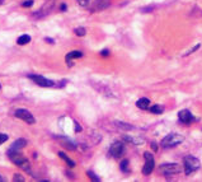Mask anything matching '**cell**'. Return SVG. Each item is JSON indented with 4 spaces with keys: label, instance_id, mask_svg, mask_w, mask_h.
<instances>
[{
    "label": "cell",
    "instance_id": "1",
    "mask_svg": "<svg viewBox=\"0 0 202 182\" xmlns=\"http://www.w3.org/2000/svg\"><path fill=\"white\" fill-rule=\"evenodd\" d=\"M8 157H9V159L12 160L14 164H17L18 167H20L24 171H27V172H31L29 162L18 150H10V149H9V150H8Z\"/></svg>",
    "mask_w": 202,
    "mask_h": 182
},
{
    "label": "cell",
    "instance_id": "2",
    "mask_svg": "<svg viewBox=\"0 0 202 182\" xmlns=\"http://www.w3.org/2000/svg\"><path fill=\"white\" fill-rule=\"evenodd\" d=\"M200 160L193 157V156H187L184 158V172L186 174H191V173H193L196 172L198 168H200Z\"/></svg>",
    "mask_w": 202,
    "mask_h": 182
},
{
    "label": "cell",
    "instance_id": "3",
    "mask_svg": "<svg viewBox=\"0 0 202 182\" xmlns=\"http://www.w3.org/2000/svg\"><path fill=\"white\" fill-rule=\"evenodd\" d=\"M183 140H184V138L182 135H179V134H169V135H167L163 139L162 145L164 148H171V147L178 145V144H180Z\"/></svg>",
    "mask_w": 202,
    "mask_h": 182
},
{
    "label": "cell",
    "instance_id": "4",
    "mask_svg": "<svg viewBox=\"0 0 202 182\" xmlns=\"http://www.w3.org/2000/svg\"><path fill=\"white\" fill-rule=\"evenodd\" d=\"M160 171L164 173V176L171 177V176L178 174L179 172H182V167L177 163H165V164H162Z\"/></svg>",
    "mask_w": 202,
    "mask_h": 182
},
{
    "label": "cell",
    "instance_id": "5",
    "mask_svg": "<svg viewBox=\"0 0 202 182\" xmlns=\"http://www.w3.org/2000/svg\"><path fill=\"white\" fill-rule=\"evenodd\" d=\"M14 116L17 117V119L23 120L24 122H27V124H29V125H33L36 122L33 115H32L28 110H24V108H18L14 112Z\"/></svg>",
    "mask_w": 202,
    "mask_h": 182
},
{
    "label": "cell",
    "instance_id": "6",
    "mask_svg": "<svg viewBox=\"0 0 202 182\" xmlns=\"http://www.w3.org/2000/svg\"><path fill=\"white\" fill-rule=\"evenodd\" d=\"M144 158H145V164H144V168H142V173L145 176H149L153 169H154V165H155V159H154V156L151 153L145 152L144 153Z\"/></svg>",
    "mask_w": 202,
    "mask_h": 182
},
{
    "label": "cell",
    "instance_id": "7",
    "mask_svg": "<svg viewBox=\"0 0 202 182\" xmlns=\"http://www.w3.org/2000/svg\"><path fill=\"white\" fill-rule=\"evenodd\" d=\"M29 79H32L33 82L37 84V85H40V87H54V82L50 79H47L45 77H42V75H36V74H31V75H28Z\"/></svg>",
    "mask_w": 202,
    "mask_h": 182
},
{
    "label": "cell",
    "instance_id": "8",
    "mask_svg": "<svg viewBox=\"0 0 202 182\" xmlns=\"http://www.w3.org/2000/svg\"><path fill=\"white\" fill-rule=\"evenodd\" d=\"M125 152V145L121 141H114L109 148V154L114 158H120Z\"/></svg>",
    "mask_w": 202,
    "mask_h": 182
},
{
    "label": "cell",
    "instance_id": "9",
    "mask_svg": "<svg viewBox=\"0 0 202 182\" xmlns=\"http://www.w3.org/2000/svg\"><path fill=\"white\" fill-rule=\"evenodd\" d=\"M178 117H179V121H180V122H183V124H191V122H193V121H195L193 115L191 114L188 110H182V111H179Z\"/></svg>",
    "mask_w": 202,
    "mask_h": 182
},
{
    "label": "cell",
    "instance_id": "10",
    "mask_svg": "<svg viewBox=\"0 0 202 182\" xmlns=\"http://www.w3.org/2000/svg\"><path fill=\"white\" fill-rule=\"evenodd\" d=\"M109 5V0H97L94 5L90 8V12H98V10H103Z\"/></svg>",
    "mask_w": 202,
    "mask_h": 182
},
{
    "label": "cell",
    "instance_id": "11",
    "mask_svg": "<svg viewBox=\"0 0 202 182\" xmlns=\"http://www.w3.org/2000/svg\"><path fill=\"white\" fill-rule=\"evenodd\" d=\"M80 57H83V52L82 51H71V52H69L67 55H66V57H65V61H66V64L69 66H71L73 65V59H80Z\"/></svg>",
    "mask_w": 202,
    "mask_h": 182
},
{
    "label": "cell",
    "instance_id": "12",
    "mask_svg": "<svg viewBox=\"0 0 202 182\" xmlns=\"http://www.w3.org/2000/svg\"><path fill=\"white\" fill-rule=\"evenodd\" d=\"M57 139L62 143V147H64V148L69 149V150H75V149H76V145L70 140V139H67V138H65V136H57Z\"/></svg>",
    "mask_w": 202,
    "mask_h": 182
},
{
    "label": "cell",
    "instance_id": "13",
    "mask_svg": "<svg viewBox=\"0 0 202 182\" xmlns=\"http://www.w3.org/2000/svg\"><path fill=\"white\" fill-rule=\"evenodd\" d=\"M25 145H27V140L25 139H18V140H15L13 144H12V147H10L9 149L10 150H20L22 148H24Z\"/></svg>",
    "mask_w": 202,
    "mask_h": 182
},
{
    "label": "cell",
    "instance_id": "14",
    "mask_svg": "<svg viewBox=\"0 0 202 182\" xmlns=\"http://www.w3.org/2000/svg\"><path fill=\"white\" fill-rule=\"evenodd\" d=\"M136 106L139 107L140 110H147L149 106H150V101H149L147 98H140L136 102Z\"/></svg>",
    "mask_w": 202,
    "mask_h": 182
},
{
    "label": "cell",
    "instance_id": "15",
    "mask_svg": "<svg viewBox=\"0 0 202 182\" xmlns=\"http://www.w3.org/2000/svg\"><path fill=\"white\" fill-rule=\"evenodd\" d=\"M31 42V36L29 35H22L19 37V38L17 40V44L20 45V46H23V45H27Z\"/></svg>",
    "mask_w": 202,
    "mask_h": 182
},
{
    "label": "cell",
    "instance_id": "16",
    "mask_svg": "<svg viewBox=\"0 0 202 182\" xmlns=\"http://www.w3.org/2000/svg\"><path fill=\"white\" fill-rule=\"evenodd\" d=\"M58 156H60V158H61V159L65 160V162L67 163L69 167H71V168H73V167H75V162H74V160H71V159L69 158V157H67L64 152H58Z\"/></svg>",
    "mask_w": 202,
    "mask_h": 182
},
{
    "label": "cell",
    "instance_id": "17",
    "mask_svg": "<svg viewBox=\"0 0 202 182\" xmlns=\"http://www.w3.org/2000/svg\"><path fill=\"white\" fill-rule=\"evenodd\" d=\"M123 140L125 141H129V143H132L135 144V145H139V144L144 143L142 139H139V138H131V136H123Z\"/></svg>",
    "mask_w": 202,
    "mask_h": 182
},
{
    "label": "cell",
    "instance_id": "18",
    "mask_svg": "<svg viewBox=\"0 0 202 182\" xmlns=\"http://www.w3.org/2000/svg\"><path fill=\"white\" fill-rule=\"evenodd\" d=\"M150 111L153 112V114H155V115H160V114H163L164 108H163L160 105H154L151 108H150Z\"/></svg>",
    "mask_w": 202,
    "mask_h": 182
},
{
    "label": "cell",
    "instance_id": "19",
    "mask_svg": "<svg viewBox=\"0 0 202 182\" xmlns=\"http://www.w3.org/2000/svg\"><path fill=\"white\" fill-rule=\"evenodd\" d=\"M74 32H75V35H76V36L83 37V36H85L87 29H85V28H83V27H78V28L74 29Z\"/></svg>",
    "mask_w": 202,
    "mask_h": 182
},
{
    "label": "cell",
    "instance_id": "20",
    "mask_svg": "<svg viewBox=\"0 0 202 182\" xmlns=\"http://www.w3.org/2000/svg\"><path fill=\"white\" fill-rule=\"evenodd\" d=\"M121 169L123 171V172H130V168H129V160L125 159V160H122L121 162Z\"/></svg>",
    "mask_w": 202,
    "mask_h": 182
},
{
    "label": "cell",
    "instance_id": "21",
    "mask_svg": "<svg viewBox=\"0 0 202 182\" xmlns=\"http://www.w3.org/2000/svg\"><path fill=\"white\" fill-rule=\"evenodd\" d=\"M114 124H117V126L121 127V129H127V130H131V129H132V126H127L129 124H123V122H118V121H116Z\"/></svg>",
    "mask_w": 202,
    "mask_h": 182
},
{
    "label": "cell",
    "instance_id": "22",
    "mask_svg": "<svg viewBox=\"0 0 202 182\" xmlns=\"http://www.w3.org/2000/svg\"><path fill=\"white\" fill-rule=\"evenodd\" d=\"M88 176H89V177H90V180H94V181H99L100 178L99 177H97V174H95L94 172H92V171H88Z\"/></svg>",
    "mask_w": 202,
    "mask_h": 182
},
{
    "label": "cell",
    "instance_id": "23",
    "mask_svg": "<svg viewBox=\"0 0 202 182\" xmlns=\"http://www.w3.org/2000/svg\"><path fill=\"white\" fill-rule=\"evenodd\" d=\"M198 49H200V44H197V45H196L195 47H192V49H191V50H189L187 53H184V56H188V55H191V53H192V52H195L196 50H198Z\"/></svg>",
    "mask_w": 202,
    "mask_h": 182
},
{
    "label": "cell",
    "instance_id": "24",
    "mask_svg": "<svg viewBox=\"0 0 202 182\" xmlns=\"http://www.w3.org/2000/svg\"><path fill=\"white\" fill-rule=\"evenodd\" d=\"M13 181H15V182H23V181H24V177H22L20 174H14Z\"/></svg>",
    "mask_w": 202,
    "mask_h": 182
},
{
    "label": "cell",
    "instance_id": "25",
    "mask_svg": "<svg viewBox=\"0 0 202 182\" xmlns=\"http://www.w3.org/2000/svg\"><path fill=\"white\" fill-rule=\"evenodd\" d=\"M23 7L24 8H29V7H32L33 5V0H25V2H23Z\"/></svg>",
    "mask_w": 202,
    "mask_h": 182
},
{
    "label": "cell",
    "instance_id": "26",
    "mask_svg": "<svg viewBox=\"0 0 202 182\" xmlns=\"http://www.w3.org/2000/svg\"><path fill=\"white\" fill-rule=\"evenodd\" d=\"M79 5H82V7H87V5L90 3V0H78Z\"/></svg>",
    "mask_w": 202,
    "mask_h": 182
},
{
    "label": "cell",
    "instance_id": "27",
    "mask_svg": "<svg viewBox=\"0 0 202 182\" xmlns=\"http://www.w3.org/2000/svg\"><path fill=\"white\" fill-rule=\"evenodd\" d=\"M8 140V135L7 134H0V144L4 143V141H7Z\"/></svg>",
    "mask_w": 202,
    "mask_h": 182
},
{
    "label": "cell",
    "instance_id": "28",
    "mask_svg": "<svg viewBox=\"0 0 202 182\" xmlns=\"http://www.w3.org/2000/svg\"><path fill=\"white\" fill-rule=\"evenodd\" d=\"M100 55H102V56H108L109 55V51L108 50H102V51H100Z\"/></svg>",
    "mask_w": 202,
    "mask_h": 182
},
{
    "label": "cell",
    "instance_id": "29",
    "mask_svg": "<svg viewBox=\"0 0 202 182\" xmlns=\"http://www.w3.org/2000/svg\"><path fill=\"white\" fill-rule=\"evenodd\" d=\"M151 149H153L154 152H156V150H158V147H156V144H155V143H153V144H151Z\"/></svg>",
    "mask_w": 202,
    "mask_h": 182
},
{
    "label": "cell",
    "instance_id": "30",
    "mask_svg": "<svg viewBox=\"0 0 202 182\" xmlns=\"http://www.w3.org/2000/svg\"><path fill=\"white\" fill-rule=\"evenodd\" d=\"M80 130H82V127L79 126L78 122H75V131H80Z\"/></svg>",
    "mask_w": 202,
    "mask_h": 182
},
{
    "label": "cell",
    "instance_id": "31",
    "mask_svg": "<svg viewBox=\"0 0 202 182\" xmlns=\"http://www.w3.org/2000/svg\"><path fill=\"white\" fill-rule=\"evenodd\" d=\"M45 41H46V42H50V44H54V42H55V41L52 40V38H49V37H46V38H45Z\"/></svg>",
    "mask_w": 202,
    "mask_h": 182
},
{
    "label": "cell",
    "instance_id": "32",
    "mask_svg": "<svg viewBox=\"0 0 202 182\" xmlns=\"http://www.w3.org/2000/svg\"><path fill=\"white\" fill-rule=\"evenodd\" d=\"M61 10H62V12H64V10H66V4H62L61 5V8H60Z\"/></svg>",
    "mask_w": 202,
    "mask_h": 182
},
{
    "label": "cell",
    "instance_id": "33",
    "mask_svg": "<svg viewBox=\"0 0 202 182\" xmlns=\"http://www.w3.org/2000/svg\"><path fill=\"white\" fill-rule=\"evenodd\" d=\"M0 181H4V178L1 177V176H0Z\"/></svg>",
    "mask_w": 202,
    "mask_h": 182
},
{
    "label": "cell",
    "instance_id": "34",
    "mask_svg": "<svg viewBox=\"0 0 202 182\" xmlns=\"http://www.w3.org/2000/svg\"><path fill=\"white\" fill-rule=\"evenodd\" d=\"M3 2H4V0H0V4H1V3H3Z\"/></svg>",
    "mask_w": 202,
    "mask_h": 182
},
{
    "label": "cell",
    "instance_id": "35",
    "mask_svg": "<svg viewBox=\"0 0 202 182\" xmlns=\"http://www.w3.org/2000/svg\"><path fill=\"white\" fill-rule=\"evenodd\" d=\"M0 88H1V85H0Z\"/></svg>",
    "mask_w": 202,
    "mask_h": 182
}]
</instances>
